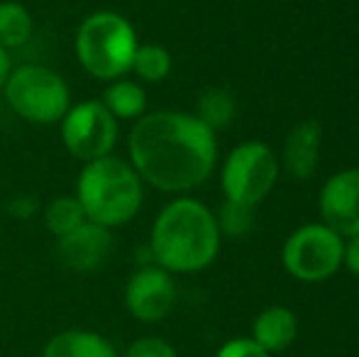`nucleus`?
<instances>
[{
	"mask_svg": "<svg viewBox=\"0 0 359 357\" xmlns=\"http://www.w3.org/2000/svg\"><path fill=\"white\" fill-rule=\"evenodd\" d=\"M32 15L22 3L5 0L0 3V47L13 52L29 42L32 37Z\"/></svg>",
	"mask_w": 359,
	"mask_h": 357,
	"instance_id": "dca6fc26",
	"label": "nucleus"
},
{
	"mask_svg": "<svg viewBox=\"0 0 359 357\" xmlns=\"http://www.w3.org/2000/svg\"><path fill=\"white\" fill-rule=\"evenodd\" d=\"M123 357H179V355H176L174 345L166 343L164 338H154V335H149V338L135 340V343L125 350Z\"/></svg>",
	"mask_w": 359,
	"mask_h": 357,
	"instance_id": "412c9836",
	"label": "nucleus"
},
{
	"mask_svg": "<svg viewBox=\"0 0 359 357\" xmlns=\"http://www.w3.org/2000/svg\"><path fill=\"white\" fill-rule=\"evenodd\" d=\"M296 335H298L296 314L291 309H284V306L264 309L255 318V325H252V340L259 348H264L269 355L286 350L296 340Z\"/></svg>",
	"mask_w": 359,
	"mask_h": 357,
	"instance_id": "ddd939ff",
	"label": "nucleus"
},
{
	"mask_svg": "<svg viewBox=\"0 0 359 357\" xmlns=\"http://www.w3.org/2000/svg\"><path fill=\"white\" fill-rule=\"evenodd\" d=\"M115 120H137L147 110V93L137 81L115 79L103 90V98H98Z\"/></svg>",
	"mask_w": 359,
	"mask_h": 357,
	"instance_id": "2eb2a0df",
	"label": "nucleus"
},
{
	"mask_svg": "<svg viewBox=\"0 0 359 357\" xmlns=\"http://www.w3.org/2000/svg\"><path fill=\"white\" fill-rule=\"evenodd\" d=\"M215 357H271V355L264 348H259L252 338H235V340H227L217 350Z\"/></svg>",
	"mask_w": 359,
	"mask_h": 357,
	"instance_id": "4be33fe9",
	"label": "nucleus"
},
{
	"mask_svg": "<svg viewBox=\"0 0 359 357\" xmlns=\"http://www.w3.org/2000/svg\"><path fill=\"white\" fill-rule=\"evenodd\" d=\"M220 238L217 220L208 206L196 198H176L154 218L149 255L156 267L171 274L201 271L215 262Z\"/></svg>",
	"mask_w": 359,
	"mask_h": 357,
	"instance_id": "f03ea898",
	"label": "nucleus"
},
{
	"mask_svg": "<svg viewBox=\"0 0 359 357\" xmlns=\"http://www.w3.org/2000/svg\"><path fill=\"white\" fill-rule=\"evenodd\" d=\"M323 223L340 238L359 235V169L332 174L320 191Z\"/></svg>",
	"mask_w": 359,
	"mask_h": 357,
	"instance_id": "9d476101",
	"label": "nucleus"
},
{
	"mask_svg": "<svg viewBox=\"0 0 359 357\" xmlns=\"http://www.w3.org/2000/svg\"><path fill=\"white\" fill-rule=\"evenodd\" d=\"M10 72H13V59H10V52H8V49L0 47V93H3L5 83H8Z\"/></svg>",
	"mask_w": 359,
	"mask_h": 357,
	"instance_id": "393cba45",
	"label": "nucleus"
},
{
	"mask_svg": "<svg viewBox=\"0 0 359 357\" xmlns=\"http://www.w3.org/2000/svg\"><path fill=\"white\" fill-rule=\"evenodd\" d=\"M74 196L83 208L86 220L103 228H118L130 223L142 208L144 181L130 162L108 154L83 164Z\"/></svg>",
	"mask_w": 359,
	"mask_h": 357,
	"instance_id": "7ed1b4c3",
	"label": "nucleus"
},
{
	"mask_svg": "<svg viewBox=\"0 0 359 357\" xmlns=\"http://www.w3.org/2000/svg\"><path fill=\"white\" fill-rule=\"evenodd\" d=\"M3 95L15 115L32 125L62 123L72 108V90L62 74L42 64H22L13 69Z\"/></svg>",
	"mask_w": 359,
	"mask_h": 357,
	"instance_id": "39448f33",
	"label": "nucleus"
},
{
	"mask_svg": "<svg viewBox=\"0 0 359 357\" xmlns=\"http://www.w3.org/2000/svg\"><path fill=\"white\" fill-rule=\"evenodd\" d=\"M39 210V201L34 196H15L8 203V213L18 220H29L34 218Z\"/></svg>",
	"mask_w": 359,
	"mask_h": 357,
	"instance_id": "5701e85b",
	"label": "nucleus"
},
{
	"mask_svg": "<svg viewBox=\"0 0 359 357\" xmlns=\"http://www.w3.org/2000/svg\"><path fill=\"white\" fill-rule=\"evenodd\" d=\"M279 179V159L264 142H242L222 164L220 186L225 198L257 206Z\"/></svg>",
	"mask_w": 359,
	"mask_h": 357,
	"instance_id": "0eeeda50",
	"label": "nucleus"
},
{
	"mask_svg": "<svg viewBox=\"0 0 359 357\" xmlns=\"http://www.w3.org/2000/svg\"><path fill=\"white\" fill-rule=\"evenodd\" d=\"M133 72L140 81L159 83L171 74V54L161 44H140L133 59Z\"/></svg>",
	"mask_w": 359,
	"mask_h": 357,
	"instance_id": "6ab92c4d",
	"label": "nucleus"
},
{
	"mask_svg": "<svg viewBox=\"0 0 359 357\" xmlns=\"http://www.w3.org/2000/svg\"><path fill=\"white\" fill-rule=\"evenodd\" d=\"M342 250L345 238H340L335 230L325 223H308L291 233L281 260L293 279L316 284L330 279L342 267Z\"/></svg>",
	"mask_w": 359,
	"mask_h": 357,
	"instance_id": "423d86ee",
	"label": "nucleus"
},
{
	"mask_svg": "<svg viewBox=\"0 0 359 357\" xmlns=\"http://www.w3.org/2000/svg\"><path fill=\"white\" fill-rule=\"evenodd\" d=\"M255 208L257 206H247V203H240V201L225 198L220 213L215 215L220 235L242 238V235L250 233V230L255 228Z\"/></svg>",
	"mask_w": 359,
	"mask_h": 357,
	"instance_id": "aec40b11",
	"label": "nucleus"
},
{
	"mask_svg": "<svg viewBox=\"0 0 359 357\" xmlns=\"http://www.w3.org/2000/svg\"><path fill=\"white\" fill-rule=\"evenodd\" d=\"M235 110L237 108H235V98H232V93H227L225 88H208V90L201 93L194 115L215 133V130H222L232 123Z\"/></svg>",
	"mask_w": 359,
	"mask_h": 357,
	"instance_id": "a211bd4d",
	"label": "nucleus"
},
{
	"mask_svg": "<svg viewBox=\"0 0 359 357\" xmlns=\"http://www.w3.org/2000/svg\"><path fill=\"white\" fill-rule=\"evenodd\" d=\"M320 125L316 120H303L291 130L284 144V169L293 179H308L320 159Z\"/></svg>",
	"mask_w": 359,
	"mask_h": 357,
	"instance_id": "f8f14e48",
	"label": "nucleus"
},
{
	"mask_svg": "<svg viewBox=\"0 0 359 357\" xmlns=\"http://www.w3.org/2000/svg\"><path fill=\"white\" fill-rule=\"evenodd\" d=\"M110 252H113L110 228L90 223V220L57 238V257L72 271H95L108 262Z\"/></svg>",
	"mask_w": 359,
	"mask_h": 357,
	"instance_id": "9b49d317",
	"label": "nucleus"
},
{
	"mask_svg": "<svg viewBox=\"0 0 359 357\" xmlns=\"http://www.w3.org/2000/svg\"><path fill=\"white\" fill-rule=\"evenodd\" d=\"M62 142L79 162L108 157L118 142V120L98 98L72 105L62 118Z\"/></svg>",
	"mask_w": 359,
	"mask_h": 357,
	"instance_id": "6e6552de",
	"label": "nucleus"
},
{
	"mask_svg": "<svg viewBox=\"0 0 359 357\" xmlns=\"http://www.w3.org/2000/svg\"><path fill=\"white\" fill-rule=\"evenodd\" d=\"M342 264H345L355 276H359V235L347 238L345 250H342Z\"/></svg>",
	"mask_w": 359,
	"mask_h": 357,
	"instance_id": "b1692460",
	"label": "nucleus"
},
{
	"mask_svg": "<svg viewBox=\"0 0 359 357\" xmlns=\"http://www.w3.org/2000/svg\"><path fill=\"white\" fill-rule=\"evenodd\" d=\"M137 32L133 22L113 10H98L88 15L76 29L74 52L88 76L98 81L125 79L133 72L137 52Z\"/></svg>",
	"mask_w": 359,
	"mask_h": 357,
	"instance_id": "20e7f679",
	"label": "nucleus"
},
{
	"mask_svg": "<svg viewBox=\"0 0 359 357\" xmlns=\"http://www.w3.org/2000/svg\"><path fill=\"white\" fill-rule=\"evenodd\" d=\"M176 304V284L171 271L147 264L130 276L125 286V306L130 316L142 323H156L166 318Z\"/></svg>",
	"mask_w": 359,
	"mask_h": 357,
	"instance_id": "1a4fd4ad",
	"label": "nucleus"
},
{
	"mask_svg": "<svg viewBox=\"0 0 359 357\" xmlns=\"http://www.w3.org/2000/svg\"><path fill=\"white\" fill-rule=\"evenodd\" d=\"M128 149L140 179L164 194L201 186L217 162L215 133L196 115L179 110H156L135 120Z\"/></svg>",
	"mask_w": 359,
	"mask_h": 357,
	"instance_id": "f257e3e1",
	"label": "nucleus"
},
{
	"mask_svg": "<svg viewBox=\"0 0 359 357\" xmlns=\"http://www.w3.org/2000/svg\"><path fill=\"white\" fill-rule=\"evenodd\" d=\"M42 357H120L115 345L95 330H62L44 345Z\"/></svg>",
	"mask_w": 359,
	"mask_h": 357,
	"instance_id": "4468645a",
	"label": "nucleus"
},
{
	"mask_svg": "<svg viewBox=\"0 0 359 357\" xmlns=\"http://www.w3.org/2000/svg\"><path fill=\"white\" fill-rule=\"evenodd\" d=\"M42 218L54 238H62V235L79 228L81 223H86V213L76 196H57V198H52L44 206Z\"/></svg>",
	"mask_w": 359,
	"mask_h": 357,
	"instance_id": "f3484780",
	"label": "nucleus"
}]
</instances>
